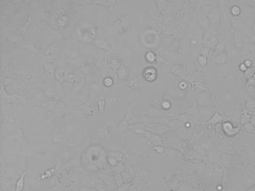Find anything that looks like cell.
Segmentation results:
<instances>
[{"mask_svg": "<svg viewBox=\"0 0 255 191\" xmlns=\"http://www.w3.org/2000/svg\"><path fill=\"white\" fill-rule=\"evenodd\" d=\"M26 174H27V172H24V173L21 175V177H19V179L17 181L15 191H22V190L23 186H24V178H25Z\"/></svg>", "mask_w": 255, "mask_h": 191, "instance_id": "1", "label": "cell"}, {"mask_svg": "<svg viewBox=\"0 0 255 191\" xmlns=\"http://www.w3.org/2000/svg\"><path fill=\"white\" fill-rule=\"evenodd\" d=\"M104 104H105V101L102 99V104H100L99 103V109H100V107H101V112H104Z\"/></svg>", "mask_w": 255, "mask_h": 191, "instance_id": "2", "label": "cell"}]
</instances>
